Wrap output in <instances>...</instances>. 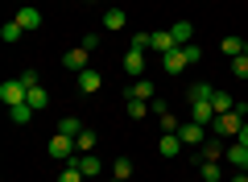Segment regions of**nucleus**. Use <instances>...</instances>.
Instances as JSON below:
<instances>
[{
  "instance_id": "f257e3e1",
  "label": "nucleus",
  "mask_w": 248,
  "mask_h": 182,
  "mask_svg": "<svg viewBox=\"0 0 248 182\" xmlns=\"http://www.w3.org/2000/svg\"><path fill=\"white\" fill-rule=\"evenodd\" d=\"M244 112H248V108L236 104L232 112L215 116V132H219V137H240V129H244Z\"/></svg>"
},
{
  "instance_id": "f03ea898",
  "label": "nucleus",
  "mask_w": 248,
  "mask_h": 182,
  "mask_svg": "<svg viewBox=\"0 0 248 182\" xmlns=\"http://www.w3.org/2000/svg\"><path fill=\"white\" fill-rule=\"evenodd\" d=\"M25 96H29V87L21 83V79H4V83H0V104L4 108H21Z\"/></svg>"
},
{
  "instance_id": "7ed1b4c3",
  "label": "nucleus",
  "mask_w": 248,
  "mask_h": 182,
  "mask_svg": "<svg viewBox=\"0 0 248 182\" xmlns=\"http://www.w3.org/2000/svg\"><path fill=\"white\" fill-rule=\"evenodd\" d=\"M75 137H66V132H54L50 137V157H66V162H75Z\"/></svg>"
},
{
  "instance_id": "20e7f679",
  "label": "nucleus",
  "mask_w": 248,
  "mask_h": 182,
  "mask_svg": "<svg viewBox=\"0 0 248 182\" xmlns=\"http://www.w3.org/2000/svg\"><path fill=\"white\" fill-rule=\"evenodd\" d=\"M186 66H190V62H186L182 46H174V50H170V54H161V70H166V75H182Z\"/></svg>"
},
{
  "instance_id": "39448f33",
  "label": "nucleus",
  "mask_w": 248,
  "mask_h": 182,
  "mask_svg": "<svg viewBox=\"0 0 248 182\" xmlns=\"http://www.w3.org/2000/svg\"><path fill=\"white\" fill-rule=\"evenodd\" d=\"M13 21H17L25 33H29V29H42V9H33V4H21V13H17Z\"/></svg>"
},
{
  "instance_id": "423d86ee",
  "label": "nucleus",
  "mask_w": 248,
  "mask_h": 182,
  "mask_svg": "<svg viewBox=\"0 0 248 182\" xmlns=\"http://www.w3.org/2000/svg\"><path fill=\"white\" fill-rule=\"evenodd\" d=\"M62 66L71 70V75H83V70H87V50H83V46L79 50H66L62 54Z\"/></svg>"
},
{
  "instance_id": "0eeeda50",
  "label": "nucleus",
  "mask_w": 248,
  "mask_h": 182,
  "mask_svg": "<svg viewBox=\"0 0 248 182\" xmlns=\"http://www.w3.org/2000/svg\"><path fill=\"white\" fill-rule=\"evenodd\" d=\"M223 157H228V162L236 165V170H248V145H244V141L228 145V149H223Z\"/></svg>"
},
{
  "instance_id": "6e6552de",
  "label": "nucleus",
  "mask_w": 248,
  "mask_h": 182,
  "mask_svg": "<svg viewBox=\"0 0 248 182\" xmlns=\"http://www.w3.org/2000/svg\"><path fill=\"white\" fill-rule=\"evenodd\" d=\"M178 137H182V145H203V124H199V120L178 124Z\"/></svg>"
},
{
  "instance_id": "1a4fd4ad",
  "label": "nucleus",
  "mask_w": 248,
  "mask_h": 182,
  "mask_svg": "<svg viewBox=\"0 0 248 182\" xmlns=\"http://www.w3.org/2000/svg\"><path fill=\"white\" fill-rule=\"evenodd\" d=\"M124 70H128L133 79H145V54L141 50H128V54H124Z\"/></svg>"
},
{
  "instance_id": "9d476101",
  "label": "nucleus",
  "mask_w": 248,
  "mask_h": 182,
  "mask_svg": "<svg viewBox=\"0 0 248 182\" xmlns=\"http://www.w3.org/2000/svg\"><path fill=\"white\" fill-rule=\"evenodd\" d=\"M99 87H104V75L87 66V70L79 75V91H83V96H91V91H99Z\"/></svg>"
},
{
  "instance_id": "9b49d317",
  "label": "nucleus",
  "mask_w": 248,
  "mask_h": 182,
  "mask_svg": "<svg viewBox=\"0 0 248 182\" xmlns=\"http://www.w3.org/2000/svg\"><path fill=\"white\" fill-rule=\"evenodd\" d=\"M157 149H161V157H178L182 153V137H178V132H166V137L157 141Z\"/></svg>"
},
{
  "instance_id": "f8f14e48",
  "label": "nucleus",
  "mask_w": 248,
  "mask_h": 182,
  "mask_svg": "<svg viewBox=\"0 0 248 182\" xmlns=\"http://www.w3.org/2000/svg\"><path fill=\"white\" fill-rule=\"evenodd\" d=\"M153 91H157V87H153L149 79H137V83L128 87V91H124V96H128V99H153Z\"/></svg>"
},
{
  "instance_id": "ddd939ff",
  "label": "nucleus",
  "mask_w": 248,
  "mask_h": 182,
  "mask_svg": "<svg viewBox=\"0 0 248 182\" xmlns=\"http://www.w3.org/2000/svg\"><path fill=\"white\" fill-rule=\"evenodd\" d=\"M170 33H174V42H178V46H190V37H195V25H190V21H174V25H170Z\"/></svg>"
},
{
  "instance_id": "4468645a",
  "label": "nucleus",
  "mask_w": 248,
  "mask_h": 182,
  "mask_svg": "<svg viewBox=\"0 0 248 182\" xmlns=\"http://www.w3.org/2000/svg\"><path fill=\"white\" fill-rule=\"evenodd\" d=\"M25 104L33 108V112H46V104H50V96H46V87L37 83V87H29V96H25Z\"/></svg>"
},
{
  "instance_id": "2eb2a0df",
  "label": "nucleus",
  "mask_w": 248,
  "mask_h": 182,
  "mask_svg": "<svg viewBox=\"0 0 248 182\" xmlns=\"http://www.w3.org/2000/svg\"><path fill=\"white\" fill-rule=\"evenodd\" d=\"M174 33H170V29H157V33H153V46H149V50H157V54H170V50H174Z\"/></svg>"
},
{
  "instance_id": "dca6fc26",
  "label": "nucleus",
  "mask_w": 248,
  "mask_h": 182,
  "mask_svg": "<svg viewBox=\"0 0 248 182\" xmlns=\"http://www.w3.org/2000/svg\"><path fill=\"white\" fill-rule=\"evenodd\" d=\"M190 120H199V124H215V108H211V99H207V104H190Z\"/></svg>"
},
{
  "instance_id": "f3484780",
  "label": "nucleus",
  "mask_w": 248,
  "mask_h": 182,
  "mask_svg": "<svg viewBox=\"0 0 248 182\" xmlns=\"http://www.w3.org/2000/svg\"><path fill=\"white\" fill-rule=\"evenodd\" d=\"M75 165L83 170V178H95L104 165H99V157H91V153H83V157H75Z\"/></svg>"
},
{
  "instance_id": "a211bd4d",
  "label": "nucleus",
  "mask_w": 248,
  "mask_h": 182,
  "mask_svg": "<svg viewBox=\"0 0 248 182\" xmlns=\"http://www.w3.org/2000/svg\"><path fill=\"white\" fill-rule=\"evenodd\" d=\"M186 96H190V104H207V99L215 96V87H207V83H195L190 91H186Z\"/></svg>"
},
{
  "instance_id": "6ab92c4d",
  "label": "nucleus",
  "mask_w": 248,
  "mask_h": 182,
  "mask_svg": "<svg viewBox=\"0 0 248 182\" xmlns=\"http://www.w3.org/2000/svg\"><path fill=\"white\" fill-rule=\"evenodd\" d=\"M21 33H25V29H21L17 21H9V25H0V42H4V46H13V42H21Z\"/></svg>"
},
{
  "instance_id": "aec40b11",
  "label": "nucleus",
  "mask_w": 248,
  "mask_h": 182,
  "mask_svg": "<svg viewBox=\"0 0 248 182\" xmlns=\"http://www.w3.org/2000/svg\"><path fill=\"white\" fill-rule=\"evenodd\" d=\"M219 50L228 54V58H240V54H244V37H223Z\"/></svg>"
},
{
  "instance_id": "412c9836",
  "label": "nucleus",
  "mask_w": 248,
  "mask_h": 182,
  "mask_svg": "<svg viewBox=\"0 0 248 182\" xmlns=\"http://www.w3.org/2000/svg\"><path fill=\"white\" fill-rule=\"evenodd\" d=\"M211 108H215V116H223V112H232V108H236V99L223 96V91H215V96H211Z\"/></svg>"
},
{
  "instance_id": "4be33fe9",
  "label": "nucleus",
  "mask_w": 248,
  "mask_h": 182,
  "mask_svg": "<svg viewBox=\"0 0 248 182\" xmlns=\"http://www.w3.org/2000/svg\"><path fill=\"white\" fill-rule=\"evenodd\" d=\"M199 178H203V182H219V178H223L219 162H203V165H199Z\"/></svg>"
},
{
  "instance_id": "5701e85b",
  "label": "nucleus",
  "mask_w": 248,
  "mask_h": 182,
  "mask_svg": "<svg viewBox=\"0 0 248 182\" xmlns=\"http://www.w3.org/2000/svg\"><path fill=\"white\" fill-rule=\"evenodd\" d=\"M128 174H133V162H128V157H116V162H112V178L128 182Z\"/></svg>"
},
{
  "instance_id": "b1692460",
  "label": "nucleus",
  "mask_w": 248,
  "mask_h": 182,
  "mask_svg": "<svg viewBox=\"0 0 248 182\" xmlns=\"http://www.w3.org/2000/svg\"><path fill=\"white\" fill-rule=\"evenodd\" d=\"M9 116H13V124H29V120H33V108H29V104H21V108H9Z\"/></svg>"
},
{
  "instance_id": "393cba45",
  "label": "nucleus",
  "mask_w": 248,
  "mask_h": 182,
  "mask_svg": "<svg viewBox=\"0 0 248 182\" xmlns=\"http://www.w3.org/2000/svg\"><path fill=\"white\" fill-rule=\"evenodd\" d=\"M124 21H128V17H124V9H108L104 13V25L108 29H124Z\"/></svg>"
},
{
  "instance_id": "a878e982",
  "label": "nucleus",
  "mask_w": 248,
  "mask_h": 182,
  "mask_svg": "<svg viewBox=\"0 0 248 182\" xmlns=\"http://www.w3.org/2000/svg\"><path fill=\"white\" fill-rule=\"evenodd\" d=\"M128 116L133 120H145L149 116V99H128Z\"/></svg>"
},
{
  "instance_id": "bb28decb",
  "label": "nucleus",
  "mask_w": 248,
  "mask_h": 182,
  "mask_svg": "<svg viewBox=\"0 0 248 182\" xmlns=\"http://www.w3.org/2000/svg\"><path fill=\"white\" fill-rule=\"evenodd\" d=\"M75 145H79V153H91V149H95V132H91V129H83L79 137H75Z\"/></svg>"
},
{
  "instance_id": "cd10ccee",
  "label": "nucleus",
  "mask_w": 248,
  "mask_h": 182,
  "mask_svg": "<svg viewBox=\"0 0 248 182\" xmlns=\"http://www.w3.org/2000/svg\"><path fill=\"white\" fill-rule=\"evenodd\" d=\"M58 132H66V137H79V132H83V120L66 116V120H58Z\"/></svg>"
},
{
  "instance_id": "c85d7f7f",
  "label": "nucleus",
  "mask_w": 248,
  "mask_h": 182,
  "mask_svg": "<svg viewBox=\"0 0 248 182\" xmlns=\"http://www.w3.org/2000/svg\"><path fill=\"white\" fill-rule=\"evenodd\" d=\"M232 75H236V79H248V54L232 58Z\"/></svg>"
},
{
  "instance_id": "c756f323",
  "label": "nucleus",
  "mask_w": 248,
  "mask_h": 182,
  "mask_svg": "<svg viewBox=\"0 0 248 182\" xmlns=\"http://www.w3.org/2000/svg\"><path fill=\"white\" fill-rule=\"evenodd\" d=\"M58 182H83V170H79V165L71 162V165H66V170L58 174Z\"/></svg>"
},
{
  "instance_id": "7c9ffc66",
  "label": "nucleus",
  "mask_w": 248,
  "mask_h": 182,
  "mask_svg": "<svg viewBox=\"0 0 248 182\" xmlns=\"http://www.w3.org/2000/svg\"><path fill=\"white\" fill-rule=\"evenodd\" d=\"M182 54H186V62H203V50H199L195 42H190V46H182Z\"/></svg>"
},
{
  "instance_id": "2f4dec72",
  "label": "nucleus",
  "mask_w": 248,
  "mask_h": 182,
  "mask_svg": "<svg viewBox=\"0 0 248 182\" xmlns=\"http://www.w3.org/2000/svg\"><path fill=\"white\" fill-rule=\"evenodd\" d=\"M207 162H215V157H223V145H219V141H207Z\"/></svg>"
},
{
  "instance_id": "473e14b6",
  "label": "nucleus",
  "mask_w": 248,
  "mask_h": 182,
  "mask_svg": "<svg viewBox=\"0 0 248 182\" xmlns=\"http://www.w3.org/2000/svg\"><path fill=\"white\" fill-rule=\"evenodd\" d=\"M157 120H161V129H166V132H178V120H174V112H166V116H157Z\"/></svg>"
},
{
  "instance_id": "72a5a7b5",
  "label": "nucleus",
  "mask_w": 248,
  "mask_h": 182,
  "mask_svg": "<svg viewBox=\"0 0 248 182\" xmlns=\"http://www.w3.org/2000/svg\"><path fill=\"white\" fill-rule=\"evenodd\" d=\"M83 50H87V54L99 50V33H87V37H83Z\"/></svg>"
},
{
  "instance_id": "f704fd0d",
  "label": "nucleus",
  "mask_w": 248,
  "mask_h": 182,
  "mask_svg": "<svg viewBox=\"0 0 248 182\" xmlns=\"http://www.w3.org/2000/svg\"><path fill=\"white\" fill-rule=\"evenodd\" d=\"M17 79H21V83H25V87H37V70H21Z\"/></svg>"
},
{
  "instance_id": "c9c22d12",
  "label": "nucleus",
  "mask_w": 248,
  "mask_h": 182,
  "mask_svg": "<svg viewBox=\"0 0 248 182\" xmlns=\"http://www.w3.org/2000/svg\"><path fill=\"white\" fill-rule=\"evenodd\" d=\"M149 112H153V116H166L170 108H166V99H153V104H149Z\"/></svg>"
},
{
  "instance_id": "e433bc0d",
  "label": "nucleus",
  "mask_w": 248,
  "mask_h": 182,
  "mask_svg": "<svg viewBox=\"0 0 248 182\" xmlns=\"http://www.w3.org/2000/svg\"><path fill=\"white\" fill-rule=\"evenodd\" d=\"M232 182H248V170H236V178H232Z\"/></svg>"
},
{
  "instance_id": "4c0bfd02",
  "label": "nucleus",
  "mask_w": 248,
  "mask_h": 182,
  "mask_svg": "<svg viewBox=\"0 0 248 182\" xmlns=\"http://www.w3.org/2000/svg\"><path fill=\"white\" fill-rule=\"evenodd\" d=\"M236 141H244V145H248V124H244V129H240V137Z\"/></svg>"
},
{
  "instance_id": "58836bf2",
  "label": "nucleus",
  "mask_w": 248,
  "mask_h": 182,
  "mask_svg": "<svg viewBox=\"0 0 248 182\" xmlns=\"http://www.w3.org/2000/svg\"><path fill=\"white\" fill-rule=\"evenodd\" d=\"M244 54H248V42H244Z\"/></svg>"
},
{
  "instance_id": "ea45409f",
  "label": "nucleus",
  "mask_w": 248,
  "mask_h": 182,
  "mask_svg": "<svg viewBox=\"0 0 248 182\" xmlns=\"http://www.w3.org/2000/svg\"><path fill=\"white\" fill-rule=\"evenodd\" d=\"M17 4H25V0H17Z\"/></svg>"
},
{
  "instance_id": "a19ab883",
  "label": "nucleus",
  "mask_w": 248,
  "mask_h": 182,
  "mask_svg": "<svg viewBox=\"0 0 248 182\" xmlns=\"http://www.w3.org/2000/svg\"><path fill=\"white\" fill-rule=\"evenodd\" d=\"M112 182H120V178H112Z\"/></svg>"
}]
</instances>
